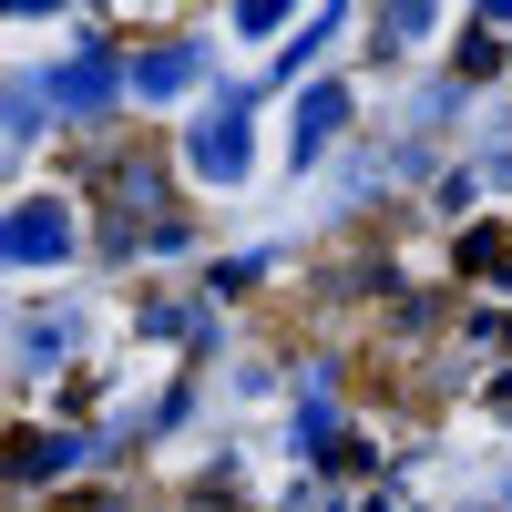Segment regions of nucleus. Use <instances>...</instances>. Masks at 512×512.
<instances>
[{"mask_svg":"<svg viewBox=\"0 0 512 512\" xmlns=\"http://www.w3.org/2000/svg\"><path fill=\"white\" fill-rule=\"evenodd\" d=\"M11 246H21V256H41V246H62V216H21V226H11Z\"/></svg>","mask_w":512,"mask_h":512,"instance_id":"obj_1","label":"nucleus"}]
</instances>
